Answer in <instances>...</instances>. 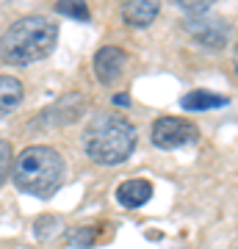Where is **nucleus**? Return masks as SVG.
<instances>
[{
  "mask_svg": "<svg viewBox=\"0 0 238 249\" xmlns=\"http://www.w3.org/2000/svg\"><path fill=\"white\" fill-rule=\"evenodd\" d=\"M94 241H97V232H94V227H78V230L70 232V247L89 249V247H94Z\"/></svg>",
  "mask_w": 238,
  "mask_h": 249,
  "instance_id": "nucleus-12",
  "label": "nucleus"
},
{
  "mask_svg": "<svg viewBox=\"0 0 238 249\" xmlns=\"http://www.w3.org/2000/svg\"><path fill=\"white\" fill-rule=\"evenodd\" d=\"M58 230H61V219L58 216H39L34 224V232H36V238L39 241H47V238H53V235H58Z\"/></svg>",
  "mask_w": 238,
  "mask_h": 249,
  "instance_id": "nucleus-11",
  "label": "nucleus"
},
{
  "mask_svg": "<svg viewBox=\"0 0 238 249\" xmlns=\"http://www.w3.org/2000/svg\"><path fill=\"white\" fill-rule=\"evenodd\" d=\"M161 14V6L155 0H130L122 6V19L130 28H150Z\"/></svg>",
  "mask_w": 238,
  "mask_h": 249,
  "instance_id": "nucleus-8",
  "label": "nucleus"
},
{
  "mask_svg": "<svg viewBox=\"0 0 238 249\" xmlns=\"http://www.w3.org/2000/svg\"><path fill=\"white\" fill-rule=\"evenodd\" d=\"M11 166H14V155H11V144L6 139H0V186L9 180Z\"/></svg>",
  "mask_w": 238,
  "mask_h": 249,
  "instance_id": "nucleus-13",
  "label": "nucleus"
},
{
  "mask_svg": "<svg viewBox=\"0 0 238 249\" xmlns=\"http://www.w3.org/2000/svg\"><path fill=\"white\" fill-rule=\"evenodd\" d=\"M55 42H58V25L42 14H28L11 22L6 34L0 36V58L14 67H25L47 58L55 50Z\"/></svg>",
  "mask_w": 238,
  "mask_h": 249,
  "instance_id": "nucleus-1",
  "label": "nucleus"
},
{
  "mask_svg": "<svg viewBox=\"0 0 238 249\" xmlns=\"http://www.w3.org/2000/svg\"><path fill=\"white\" fill-rule=\"evenodd\" d=\"M114 103H116V106H128L130 100H128V94H116V97H114Z\"/></svg>",
  "mask_w": 238,
  "mask_h": 249,
  "instance_id": "nucleus-15",
  "label": "nucleus"
},
{
  "mask_svg": "<svg viewBox=\"0 0 238 249\" xmlns=\"http://www.w3.org/2000/svg\"><path fill=\"white\" fill-rule=\"evenodd\" d=\"M11 178L17 183L19 191L34 196H50L55 188L61 186L64 178V158L58 155V150L47 147V144H34L25 147L14 158L11 166Z\"/></svg>",
  "mask_w": 238,
  "mask_h": 249,
  "instance_id": "nucleus-3",
  "label": "nucleus"
},
{
  "mask_svg": "<svg viewBox=\"0 0 238 249\" xmlns=\"http://www.w3.org/2000/svg\"><path fill=\"white\" fill-rule=\"evenodd\" d=\"M125 67H128V55H125L122 47L116 45H106L94 53V75L100 78V83H116V80L125 75Z\"/></svg>",
  "mask_w": 238,
  "mask_h": 249,
  "instance_id": "nucleus-5",
  "label": "nucleus"
},
{
  "mask_svg": "<svg viewBox=\"0 0 238 249\" xmlns=\"http://www.w3.org/2000/svg\"><path fill=\"white\" fill-rule=\"evenodd\" d=\"M55 11H61V14H67V17H72V19H83V22L92 17L86 3H67V0H64V3L55 6Z\"/></svg>",
  "mask_w": 238,
  "mask_h": 249,
  "instance_id": "nucleus-14",
  "label": "nucleus"
},
{
  "mask_svg": "<svg viewBox=\"0 0 238 249\" xmlns=\"http://www.w3.org/2000/svg\"><path fill=\"white\" fill-rule=\"evenodd\" d=\"M185 28H188V31H191L202 45L213 47V50L224 47V42H227V36H230V28L224 25L221 19H205V14L200 19L188 17V19H185Z\"/></svg>",
  "mask_w": 238,
  "mask_h": 249,
  "instance_id": "nucleus-6",
  "label": "nucleus"
},
{
  "mask_svg": "<svg viewBox=\"0 0 238 249\" xmlns=\"http://www.w3.org/2000/svg\"><path fill=\"white\" fill-rule=\"evenodd\" d=\"M230 100L224 94H216V91H205V89H194L188 91L183 100H180V106L185 111H211V108H224Z\"/></svg>",
  "mask_w": 238,
  "mask_h": 249,
  "instance_id": "nucleus-10",
  "label": "nucleus"
},
{
  "mask_svg": "<svg viewBox=\"0 0 238 249\" xmlns=\"http://www.w3.org/2000/svg\"><path fill=\"white\" fill-rule=\"evenodd\" d=\"M22 97H25L22 80L14 75H0V116H9L22 103Z\"/></svg>",
  "mask_w": 238,
  "mask_h": 249,
  "instance_id": "nucleus-9",
  "label": "nucleus"
},
{
  "mask_svg": "<svg viewBox=\"0 0 238 249\" xmlns=\"http://www.w3.org/2000/svg\"><path fill=\"white\" fill-rule=\"evenodd\" d=\"M86 155L100 166H116L136 150V127L119 114H94L83 130Z\"/></svg>",
  "mask_w": 238,
  "mask_h": 249,
  "instance_id": "nucleus-2",
  "label": "nucleus"
},
{
  "mask_svg": "<svg viewBox=\"0 0 238 249\" xmlns=\"http://www.w3.org/2000/svg\"><path fill=\"white\" fill-rule=\"evenodd\" d=\"M152 199V183L144 178H130L116 188V202L122 208H141Z\"/></svg>",
  "mask_w": 238,
  "mask_h": 249,
  "instance_id": "nucleus-7",
  "label": "nucleus"
},
{
  "mask_svg": "<svg viewBox=\"0 0 238 249\" xmlns=\"http://www.w3.org/2000/svg\"><path fill=\"white\" fill-rule=\"evenodd\" d=\"M200 139V127L188 119H177V116H161L152 122V144L161 150H177V147H188Z\"/></svg>",
  "mask_w": 238,
  "mask_h": 249,
  "instance_id": "nucleus-4",
  "label": "nucleus"
}]
</instances>
